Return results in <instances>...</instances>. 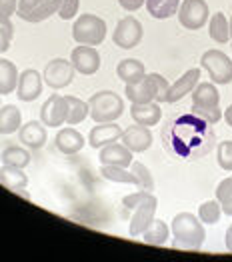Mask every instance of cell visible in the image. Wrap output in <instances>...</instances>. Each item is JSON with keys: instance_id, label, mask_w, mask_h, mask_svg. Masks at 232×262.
Wrapping results in <instances>:
<instances>
[{"instance_id": "32", "label": "cell", "mask_w": 232, "mask_h": 262, "mask_svg": "<svg viewBox=\"0 0 232 262\" xmlns=\"http://www.w3.org/2000/svg\"><path fill=\"white\" fill-rule=\"evenodd\" d=\"M0 158H2V164L16 166V168H26L30 164V152L26 150V146H8L0 154Z\"/></svg>"}, {"instance_id": "6", "label": "cell", "mask_w": 232, "mask_h": 262, "mask_svg": "<svg viewBox=\"0 0 232 262\" xmlns=\"http://www.w3.org/2000/svg\"><path fill=\"white\" fill-rule=\"evenodd\" d=\"M106 22L96 14H80L72 24V38L76 44L100 46L106 38Z\"/></svg>"}, {"instance_id": "33", "label": "cell", "mask_w": 232, "mask_h": 262, "mask_svg": "<svg viewBox=\"0 0 232 262\" xmlns=\"http://www.w3.org/2000/svg\"><path fill=\"white\" fill-rule=\"evenodd\" d=\"M214 192H216V200L220 202L222 214L232 216V176H226L224 180H220Z\"/></svg>"}, {"instance_id": "21", "label": "cell", "mask_w": 232, "mask_h": 262, "mask_svg": "<svg viewBox=\"0 0 232 262\" xmlns=\"http://www.w3.org/2000/svg\"><path fill=\"white\" fill-rule=\"evenodd\" d=\"M132 150H128L122 142H110L100 148V164H114V166H126L130 168L134 156Z\"/></svg>"}, {"instance_id": "11", "label": "cell", "mask_w": 232, "mask_h": 262, "mask_svg": "<svg viewBox=\"0 0 232 262\" xmlns=\"http://www.w3.org/2000/svg\"><path fill=\"white\" fill-rule=\"evenodd\" d=\"M142 36H144V30L140 20L134 16H124L116 22V28L112 32V42L122 50H130L140 44Z\"/></svg>"}, {"instance_id": "15", "label": "cell", "mask_w": 232, "mask_h": 262, "mask_svg": "<svg viewBox=\"0 0 232 262\" xmlns=\"http://www.w3.org/2000/svg\"><path fill=\"white\" fill-rule=\"evenodd\" d=\"M43 74L34 68H26L18 76V84H16V96L22 102H34L40 94H43Z\"/></svg>"}, {"instance_id": "37", "label": "cell", "mask_w": 232, "mask_h": 262, "mask_svg": "<svg viewBox=\"0 0 232 262\" xmlns=\"http://www.w3.org/2000/svg\"><path fill=\"white\" fill-rule=\"evenodd\" d=\"M216 162L222 170L232 172V140H224L216 148Z\"/></svg>"}, {"instance_id": "3", "label": "cell", "mask_w": 232, "mask_h": 262, "mask_svg": "<svg viewBox=\"0 0 232 262\" xmlns=\"http://www.w3.org/2000/svg\"><path fill=\"white\" fill-rule=\"evenodd\" d=\"M168 80L158 74V72H146L138 82L124 84V96L132 104H140V102H166V94H168Z\"/></svg>"}, {"instance_id": "36", "label": "cell", "mask_w": 232, "mask_h": 262, "mask_svg": "<svg viewBox=\"0 0 232 262\" xmlns=\"http://www.w3.org/2000/svg\"><path fill=\"white\" fill-rule=\"evenodd\" d=\"M56 2V16H60L62 20H72L78 14L80 8V0H54Z\"/></svg>"}, {"instance_id": "7", "label": "cell", "mask_w": 232, "mask_h": 262, "mask_svg": "<svg viewBox=\"0 0 232 262\" xmlns=\"http://www.w3.org/2000/svg\"><path fill=\"white\" fill-rule=\"evenodd\" d=\"M200 68H204L214 84H230L232 82V58L218 48H210L200 56Z\"/></svg>"}, {"instance_id": "2", "label": "cell", "mask_w": 232, "mask_h": 262, "mask_svg": "<svg viewBox=\"0 0 232 262\" xmlns=\"http://www.w3.org/2000/svg\"><path fill=\"white\" fill-rule=\"evenodd\" d=\"M170 234H172V246L184 250H200L206 241L204 224L192 212H178L172 219Z\"/></svg>"}, {"instance_id": "30", "label": "cell", "mask_w": 232, "mask_h": 262, "mask_svg": "<svg viewBox=\"0 0 232 262\" xmlns=\"http://www.w3.org/2000/svg\"><path fill=\"white\" fill-rule=\"evenodd\" d=\"M100 174L106 180L116 182V184H130L138 188V180L132 170H128L126 166H114V164H100Z\"/></svg>"}, {"instance_id": "34", "label": "cell", "mask_w": 232, "mask_h": 262, "mask_svg": "<svg viewBox=\"0 0 232 262\" xmlns=\"http://www.w3.org/2000/svg\"><path fill=\"white\" fill-rule=\"evenodd\" d=\"M222 216V208H220V202L214 198V200H206L198 206V219L202 224H218V220Z\"/></svg>"}, {"instance_id": "19", "label": "cell", "mask_w": 232, "mask_h": 262, "mask_svg": "<svg viewBox=\"0 0 232 262\" xmlns=\"http://www.w3.org/2000/svg\"><path fill=\"white\" fill-rule=\"evenodd\" d=\"M124 128H120L116 122H100L96 126H92V130L88 134V144L90 148H102L110 142H118L122 136Z\"/></svg>"}, {"instance_id": "17", "label": "cell", "mask_w": 232, "mask_h": 262, "mask_svg": "<svg viewBox=\"0 0 232 262\" xmlns=\"http://www.w3.org/2000/svg\"><path fill=\"white\" fill-rule=\"evenodd\" d=\"M200 74H202L200 68H190V70H186L178 80H174V82L170 84L168 94H166V102H168V104H174V102L182 100L186 94H192V90L200 82Z\"/></svg>"}, {"instance_id": "41", "label": "cell", "mask_w": 232, "mask_h": 262, "mask_svg": "<svg viewBox=\"0 0 232 262\" xmlns=\"http://www.w3.org/2000/svg\"><path fill=\"white\" fill-rule=\"evenodd\" d=\"M118 4L126 12H136V10H140L146 4V0H118Z\"/></svg>"}, {"instance_id": "8", "label": "cell", "mask_w": 232, "mask_h": 262, "mask_svg": "<svg viewBox=\"0 0 232 262\" xmlns=\"http://www.w3.org/2000/svg\"><path fill=\"white\" fill-rule=\"evenodd\" d=\"M178 22L186 30H200L210 20V8L206 0H182L178 6Z\"/></svg>"}, {"instance_id": "10", "label": "cell", "mask_w": 232, "mask_h": 262, "mask_svg": "<svg viewBox=\"0 0 232 262\" xmlns=\"http://www.w3.org/2000/svg\"><path fill=\"white\" fill-rule=\"evenodd\" d=\"M74 74H76V70H74L70 60L54 58V60H50L48 64L44 66L43 80L44 84L50 86L52 90H62V88L72 84Z\"/></svg>"}, {"instance_id": "1", "label": "cell", "mask_w": 232, "mask_h": 262, "mask_svg": "<svg viewBox=\"0 0 232 262\" xmlns=\"http://www.w3.org/2000/svg\"><path fill=\"white\" fill-rule=\"evenodd\" d=\"M164 142L174 156L182 160H194L212 150L214 130L206 120L188 112L170 120L164 128Z\"/></svg>"}, {"instance_id": "38", "label": "cell", "mask_w": 232, "mask_h": 262, "mask_svg": "<svg viewBox=\"0 0 232 262\" xmlns=\"http://www.w3.org/2000/svg\"><path fill=\"white\" fill-rule=\"evenodd\" d=\"M12 38H14V26H12V22L10 20L0 22V54H4L10 48Z\"/></svg>"}, {"instance_id": "43", "label": "cell", "mask_w": 232, "mask_h": 262, "mask_svg": "<svg viewBox=\"0 0 232 262\" xmlns=\"http://www.w3.org/2000/svg\"><path fill=\"white\" fill-rule=\"evenodd\" d=\"M222 118L226 120V124H228V126L232 128V104L226 110H224V116H222Z\"/></svg>"}, {"instance_id": "13", "label": "cell", "mask_w": 232, "mask_h": 262, "mask_svg": "<svg viewBox=\"0 0 232 262\" xmlns=\"http://www.w3.org/2000/svg\"><path fill=\"white\" fill-rule=\"evenodd\" d=\"M66 116H68L66 98L60 94H50L40 108V122L46 128H60L62 124H66Z\"/></svg>"}, {"instance_id": "18", "label": "cell", "mask_w": 232, "mask_h": 262, "mask_svg": "<svg viewBox=\"0 0 232 262\" xmlns=\"http://www.w3.org/2000/svg\"><path fill=\"white\" fill-rule=\"evenodd\" d=\"M18 140L22 142V146H26L28 150H38L43 148L48 140V132L40 120H30L26 124H22L18 130Z\"/></svg>"}, {"instance_id": "42", "label": "cell", "mask_w": 232, "mask_h": 262, "mask_svg": "<svg viewBox=\"0 0 232 262\" xmlns=\"http://www.w3.org/2000/svg\"><path fill=\"white\" fill-rule=\"evenodd\" d=\"M224 244H226V250L232 252V226L226 230V236H224Z\"/></svg>"}, {"instance_id": "28", "label": "cell", "mask_w": 232, "mask_h": 262, "mask_svg": "<svg viewBox=\"0 0 232 262\" xmlns=\"http://www.w3.org/2000/svg\"><path fill=\"white\" fill-rule=\"evenodd\" d=\"M22 126V112L14 104L0 106V134L18 132Z\"/></svg>"}, {"instance_id": "23", "label": "cell", "mask_w": 232, "mask_h": 262, "mask_svg": "<svg viewBox=\"0 0 232 262\" xmlns=\"http://www.w3.org/2000/svg\"><path fill=\"white\" fill-rule=\"evenodd\" d=\"M0 184L12 192H22L28 186V176L24 174V168L2 164L0 166Z\"/></svg>"}, {"instance_id": "31", "label": "cell", "mask_w": 232, "mask_h": 262, "mask_svg": "<svg viewBox=\"0 0 232 262\" xmlns=\"http://www.w3.org/2000/svg\"><path fill=\"white\" fill-rule=\"evenodd\" d=\"M66 98V104H68V116H66V124L68 126H76V124H80V122H85L86 118H88V100H82V98H78V96H72V94H68V96H64Z\"/></svg>"}, {"instance_id": "5", "label": "cell", "mask_w": 232, "mask_h": 262, "mask_svg": "<svg viewBox=\"0 0 232 262\" xmlns=\"http://www.w3.org/2000/svg\"><path fill=\"white\" fill-rule=\"evenodd\" d=\"M88 116L100 124V122H116L124 114V100L114 90H100L88 98Z\"/></svg>"}, {"instance_id": "4", "label": "cell", "mask_w": 232, "mask_h": 262, "mask_svg": "<svg viewBox=\"0 0 232 262\" xmlns=\"http://www.w3.org/2000/svg\"><path fill=\"white\" fill-rule=\"evenodd\" d=\"M192 114L200 116L208 124H216L222 120L224 112L220 110V92L214 82H198L192 90Z\"/></svg>"}, {"instance_id": "39", "label": "cell", "mask_w": 232, "mask_h": 262, "mask_svg": "<svg viewBox=\"0 0 232 262\" xmlns=\"http://www.w3.org/2000/svg\"><path fill=\"white\" fill-rule=\"evenodd\" d=\"M146 194H148V190H140V188H138L136 192H132V194H126V196L122 198V214L126 216L128 212H132Z\"/></svg>"}, {"instance_id": "9", "label": "cell", "mask_w": 232, "mask_h": 262, "mask_svg": "<svg viewBox=\"0 0 232 262\" xmlns=\"http://www.w3.org/2000/svg\"><path fill=\"white\" fill-rule=\"evenodd\" d=\"M156 208H158V198L152 192H148L146 196L140 200V204L132 210L130 226H128V234L132 238L142 236V232L150 226V222L156 219Z\"/></svg>"}, {"instance_id": "14", "label": "cell", "mask_w": 232, "mask_h": 262, "mask_svg": "<svg viewBox=\"0 0 232 262\" xmlns=\"http://www.w3.org/2000/svg\"><path fill=\"white\" fill-rule=\"evenodd\" d=\"M70 62L74 66V70L82 76H92L98 72L100 68V54L96 50V46H86L78 44L76 48H72L70 52Z\"/></svg>"}, {"instance_id": "25", "label": "cell", "mask_w": 232, "mask_h": 262, "mask_svg": "<svg viewBox=\"0 0 232 262\" xmlns=\"http://www.w3.org/2000/svg\"><path fill=\"white\" fill-rule=\"evenodd\" d=\"M144 74H146L144 62H140L138 58H124V60H120L118 66H116V76H118L124 84L138 82Z\"/></svg>"}, {"instance_id": "20", "label": "cell", "mask_w": 232, "mask_h": 262, "mask_svg": "<svg viewBox=\"0 0 232 262\" xmlns=\"http://www.w3.org/2000/svg\"><path fill=\"white\" fill-rule=\"evenodd\" d=\"M54 142H56V148L62 154H66V156L78 154L86 144L85 136L76 128H72V126H66V128H60V130L56 132Z\"/></svg>"}, {"instance_id": "16", "label": "cell", "mask_w": 232, "mask_h": 262, "mask_svg": "<svg viewBox=\"0 0 232 262\" xmlns=\"http://www.w3.org/2000/svg\"><path fill=\"white\" fill-rule=\"evenodd\" d=\"M152 140H154V136H152L150 128L148 126H140L136 122L132 126L124 128L122 136H120V142L126 146L128 150H132V152H146L148 148L152 146Z\"/></svg>"}, {"instance_id": "12", "label": "cell", "mask_w": 232, "mask_h": 262, "mask_svg": "<svg viewBox=\"0 0 232 262\" xmlns=\"http://www.w3.org/2000/svg\"><path fill=\"white\" fill-rule=\"evenodd\" d=\"M56 14V2L54 0H18L16 16L24 22L38 24Z\"/></svg>"}, {"instance_id": "29", "label": "cell", "mask_w": 232, "mask_h": 262, "mask_svg": "<svg viewBox=\"0 0 232 262\" xmlns=\"http://www.w3.org/2000/svg\"><path fill=\"white\" fill-rule=\"evenodd\" d=\"M182 0H146V10L148 14L156 20H166L172 18L176 12H178V6H180Z\"/></svg>"}, {"instance_id": "40", "label": "cell", "mask_w": 232, "mask_h": 262, "mask_svg": "<svg viewBox=\"0 0 232 262\" xmlns=\"http://www.w3.org/2000/svg\"><path fill=\"white\" fill-rule=\"evenodd\" d=\"M18 8V0H0V22H6L12 18V14H16Z\"/></svg>"}, {"instance_id": "27", "label": "cell", "mask_w": 232, "mask_h": 262, "mask_svg": "<svg viewBox=\"0 0 232 262\" xmlns=\"http://www.w3.org/2000/svg\"><path fill=\"white\" fill-rule=\"evenodd\" d=\"M170 238V226L160 219H154L146 230L142 232V241L150 246H164Z\"/></svg>"}, {"instance_id": "35", "label": "cell", "mask_w": 232, "mask_h": 262, "mask_svg": "<svg viewBox=\"0 0 232 262\" xmlns=\"http://www.w3.org/2000/svg\"><path fill=\"white\" fill-rule=\"evenodd\" d=\"M130 170H132L134 176H136V180H138V188H140V190H148V192H152V190H154V178H152L150 170H148L142 162L132 160Z\"/></svg>"}, {"instance_id": "22", "label": "cell", "mask_w": 232, "mask_h": 262, "mask_svg": "<svg viewBox=\"0 0 232 262\" xmlns=\"http://www.w3.org/2000/svg\"><path fill=\"white\" fill-rule=\"evenodd\" d=\"M130 116L140 126H156L162 120V108L158 102H140L130 106Z\"/></svg>"}, {"instance_id": "26", "label": "cell", "mask_w": 232, "mask_h": 262, "mask_svg": "<svg viewBox=\"0 0 232 262\" xmlns=\"http://www.w3.org/2000/svg\"><path fill=\"white\" fill-rule=\"evenodd\" d=\"M208 34L216 44L230 42V20L226 18L224 12L212 14L208 20Z\"/></svg>"}, {"instance_id": "24", "label": "cell", "mask_w": 232, "mask_h": 262, "mask_svg": "<svg viewBox=\"0 0 232 262\" xmlns=\"http://www.w3.org/2000/svg\"><path fill=\"white\" fill-rule=\"evenodd\" d=\"M18 76H20V72H18V68L12 60L0 58V96L16 92Z\"/></svg>"}, {"instance_id": "45", "label": "cell", "mask_w": 232, "mask_h": 262, "mask_svg": "<svg viewBox=\"0 0 232 262\" xmlns=\"http://www.w3.org/2000/svg\"><path fill=\"white\" fill-rule=\"evenodd\" d=\"M0 162H2V158H0Z\"/></svg>"}, {"instance_id": "44", "label": "cell", "mask_w": 232, "mask_h": 262, "mask_svg": "<svg viewBox=\"0 0 232 262\" xmlns=\"http://www.w3.org/2000/svg\"><path fill=\"white\" fill-rule=\"evenodd\" d=\"M230 44H232V18H230Z\"/></svg>"}]
</instances>
